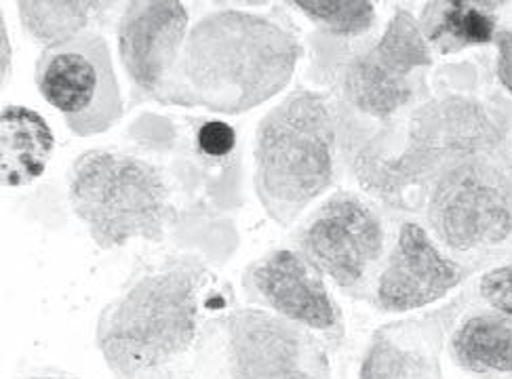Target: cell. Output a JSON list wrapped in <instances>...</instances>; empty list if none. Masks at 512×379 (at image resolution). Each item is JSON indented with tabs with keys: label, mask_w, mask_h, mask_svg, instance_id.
<instances>
[{
	"label": "cell",
	"mask_w": 512,
	"mask_h": 379,
	"mask_svg": "<svg viewBox=\"0 0 512 379\" xmlns=\"http://www.w3.org/2000/svg\"><path fill=\"white\" fill-rule=\"evenodd\" d=\"M203 257L169 253L135 268L95 323L112 379H190L205 323L224 308Z\"/></svg>",
	"instance_id": "cell-1"
},
{
	"label": "cell",
	"mask_w": 512,
	"mask_h": 379,
	"mask_svg": "<svg viewBox=\"0 0 512 379\" xmlns=\"http://www.w3.org/2000/svg\"><path fill=\"white\" fill-rule=\"evenodd\" d=\"M190 379H333V367L314 333L264 308H226L205 323Z\"/></svg>",
	"instance_id": "cell-6"
},
{
	"label": "cell",
	"mask_w": 512,
	"mask_h": 379,
	"mask_svg": "<svg viewBox=\"0 0 512 379\" xmlns=\"http://www.w3.org/2000/svg\"><path fill=\"white\" fill-rule=\"evenodd\" d=\"M34 83L76 137L108 133L125 116L110 45L100 32H87L70 43L41 51L34 66Z\"/></svg>",
	"instance_id": "cell-7"
},
{
	"label": "cell",
	"mask_w": 512,
	"mask_h": 379,
	"mask_svg": "<svg viewBox=\"0 0 512 379\" xmlns=\"http://www.w3.org/2000/svg\"><path fill=\"white\" fill-rule=\"evenodd\" d=\"M247 302L298 325L340 350L346 339V318L331 295L325 274L291 247L270 249L243 270Z\"/></svg>",
	"instance_id": "cell-11"
},
{
	"label": "cell",
	"mask_w": 512,
	"mask_h": 379,
	"mask_svg": "<svg viewBox=\"0 0 512 379\" xmlns=\"http://www.w3.org/2000/svg\"><path fill=\"white\" fill-rule=\"evenodd\" d=\"M338 112L329 95L295 87L268 110L253 137V192L289 228L336 182Z\"/></svg>",
	"instance_id": "cell-3"
},
{
	"label": "cell",
	"mask_w": 512,
	"mask_h": 379,
	"mask_svg": "<svg viewBox=\"0 0 512 379\" xmlns=\"http://www.w3.org/2000/svg\"><path fill=\"white\" fill-rule=\"evenodd\" d=\"M441 350L439 316L384 325L369 339L359 379H445Z\"/></svg>",
	"instance_id": "cell-14"
},
{
	"label": "cell",
	"mask_w": 512,
	"mask_h": 379,
	"mask_svg": "<svg viewBox=\"0 0 512 379\" xmlns=\"http://www.w3.org/2000/svg\"><path fill=\"white\" fill-rule=\"evenodd\" d=\"M435 64L420 22L399 7L378 38L350 57L340 72V93L348 108L388 123L418 95L420 72Z\"/></svg>",
	"instance_id": "cell-9"
},
{
	"label": "cell",
	"mask_w": 512,
	"mask_h": 379,
	"mask_svg": "<svg viewBox=\"0 0 512 379\" xmlns=\"http://www.w3.org/2000/svg\"><path fill=\"white\" fill-rule=\"evenodd\" d=\"M466 270L449 257L422 224L403 222L382 270L369 291L371 304L386 314L418 312L458 289Z\"/></svg>",
	"instance_id": "cell-13"
},
{
	"label": "cell",
	"mask_w": 512,
	"mask_h": 379,
	"mask_svg": "<svg viewBox=\"0 0 512 379\" xmlns=\"http://www.w3.org/2000/svg\"><path fill=\"white\" fill-rule=\"evenodd\" d=\"M68 203L102 251L131 241L163 243L175 222V203L165 171L125 150L93 148L68 171Z\"/></svg>",
	"instance_id": "cell-5"
},
{
	"label": "cell",
	"mask_w": 512,
	"mask_h": 379,
	"mask_svg": "<svg viewBox=\"0 0 512 379\" xmlns=\"http://www.w3.org/2000/svg\"><path fill=\"white\" fill-rule=\"evenodd\" d=\"M112 3L93 0H19V24L32 41L45 49L74 41L104 22Z\"/></svg>",
	"instance_id": "cell-18"
},
{
	"label": "cell",
	"mask_w": 512,
	"mask_h": 379,
	"mask_svg": "<svg viewBox=\"0 0 512 379\" xmlns=\"http://www.w3.org/2000/svg\"><path fill=\"white\" fill-rule=\"evenodd\" d=\"M0 34H3V87L9 83V76H11V45H9V32H7V24L3 19V30H0Z\"/></svg>",
	"instance_id": "cell-23"
},
{
	"label": "cell",
	"mask_w": 512,
	"mask_h": 379,
	"mask_svg": "<svg viewBox=\"0 0 512 379\" xmlns=\"http://www.w3.org/2000/svg\"><path fill=\"white\" fill-rule=\"evenodd\" d=\"M426 224L456 255L502 245L512 234V179L491 156L451 167L430 186Z\"/></svg>",
	"instance_id": "cell-8"
},
{
	"label": "cell",
	"mask_w": 512,
	"mask_h": 379,
	"mask_svg": "<svg viewBox=\"0 0 512 379\" xmlns=\"http://www.w3.org/2000/svg\"><path fill=\"white\" fill-rule=\"evenodd\" d=\"M500 142L502 131L479 99L445 93L409 114L397 150L363 146L354 158V175L369 194L405 207L407 194L432 186L470 158L491 156Z\"/></svg>",
	"instance_id": "cell-4"
},
{
	"label": "cell",
	"mask_w": 512,
	"mask_h": 379,
	"mask_svg": "<svg viewBox=\"0 0 512 379\" xmlns=\"http://www.w3.org/2000/svg\"><path fill=\"white\" fill-rule=\"evenodd\" d=\"M304 45L281 13L218 9L192 24L163 106L239 116L293 81Z\"/></svg>",
	"instance_id": "cell-2"
},
{
	"label": "cell",
	"mask_w": 512,
	"mask_h": 379,
	"mask_svg": "<svg viewBox=\"0 0 512 379\" xmlns=\"http://www.w3.org/2000/svg\"><path fill=\"white\" fill-rule=\"evenodd\" d=\"M192 144L203 161L222 163L236 152L239 137H236V129L226 121H220V118H209V121H201L196 125Z\"/></svg>",
	"instance_id": "cell-20"
},
{
	"label": "cell",
	"mask_w": 512,
	"mask_h": 379,
	"mask_svg": "<svg viewBox=\"0 0 512 379\" xmlns=\"http://www.w3.org/2000/svg\"><path fill=\"white\" fill-rule=\"evenodd\" d=\"M494 43L498 49V62H496L498 81L512 95V28L500 30L496 34Z\"/></svg>",
	"instance_id": "cell-22"
},
{
	"label": "cell",
	"mask_w": 512,
	"mask_h": 379,
	"mask_svg": "<svg viewBox=\"0 0 512 379\" xmlns=\"http://www.w3.org/2000/svg\"><path fill=\"white\" fill-rule=\"evenodd\" d=\"M449 356L470 375H512V314L494 308L468 314L451 331Z\"/></svg>",
	"instance_id": "cell-16"
},
{
	"label": "cell",
	"mask_w": 512,
	"mask_h": 379,
	"mask_svg": "<svg viewBox=\"0 0 512 379\" xmlns=\"http://www.w3.org/2000/svg\"><path fill=\"white\" fill-rule=\"evenodd\" d=\"M55 135L47 118L28 106L11 104L0 112V177L5 188H26L51 163Z\"/></svg>",
	"instance_id": "cell-15"
},
{
	"label": "cell",
	"mask_w": 512,
	"mask_h": 379,
	"mask_svg": "<svg viewBox=\"0 0 512 379\" xmlns=\"http://www.w3.org/2000/svg\"><path fill=\"white\" fill-rule=\"evenodd\" d=\"M295 238L298 249L342 293L363 297L371 291L386 251V228L365 198L354 192L331 194Z\"/></svg>",
	"instance_id": "cell-10"
},
{
	"label": "cell",
	"mask_w": 512,
	"mask_h": 379,
	"mask_svg": "<svg viewBox=\"0 0 512 379\" xmlns=\"http://www.w3.org/2000/svg\"><path fill=\"white\" fill-rule=\"evenodd\" d=\"M291 7L333 38H359L378 24L376 5L369 0H295Z\"/></svg>",
	"instance_id": "cell-19"
},
{
	"label": "cell",
	"mask_w": 512,
	"mask_h": 379,
	"mask_svg": "<svg viewBox=\"0 0 512 379\" xmlns=\"http://www.w3.org/2000/svg\"><path fill=\"white\" fill-rule=\"evenodd\" d=\"M500 3L481 0H432L420 13V28L432 51L454 55L496 41Z\"/></svg>",
	"instance_id": "cell-17"
},
{
	"label": "cell",
	"mask_w": 512,
	"mask_h": 379,
	"mask_svg": "<svg viewBox=\"0 0 512 379\" xmlns=\"http://www.w3.org/2000/svg\"><path fill=\"white\" fill-rule=\"evenodd\" d=\"M479 293L489 308L512 314V264L487 270L479 281Z\"/></svg>",
	"instance_id": "cell-21"
},
{
	"label": "cell",
	"mask_w": 512,
	"mask_h": 379,
	"mask_svg": "<svg viewBox=\"0 0 512 379\" xmlns=\"http://www.w3.org/2000/svg\"><path fill=\"white\" fill-rule=\"evenodd\" d=\"M22 379H81V377L64 373V371H57V369H47V371H36V373L24 375Z\"/></svg>",
	"instance_id": "cell-24"
},
{
	"label": "cell",
	"mask_w": 512,
	"mask_h": 379,
	"mask_svg": "<svg viewBox=\"0 0 512 379\" xmlns=\"http://www.w3.org/2000/svg\"><path fill=\"white\" fill-rule=\"evenodd\" d=\"M190 15L180 0H133L116 26V51L133 104H163L190 32Z\"/></svg>",
	"instance_id": "cell-12"
}]
</instances>
